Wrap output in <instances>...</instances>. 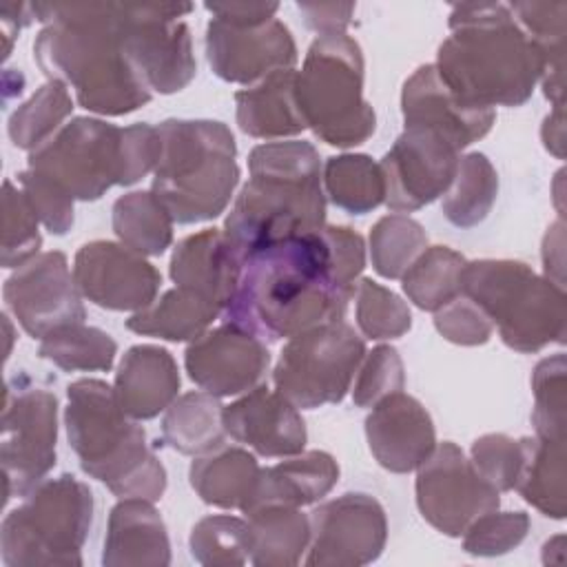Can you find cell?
Listing matches in <instances>:
<instances>
[{
	"label": "cell",
	"mask_w": 567,
	"mask_h": 567,
	"mask_svg": "<svg viewBox=\"0 0 567 567\" xmlns=\"http://www.w3.org/2000/svg\"><path fill=\"white\" fill-rule=\"evenodd\" d=\"M2 297L18 323L33 339L49 332L84 323L86 310L82 292L69 270L66 255L60 250L38 252L27 264L18 266L4 281Z\"/></svg>",
	"instance_id": "2e32d148"
},
{
	"label": "cell",
	"mask_w": 567,
	"mask_h": 567,
	"mask_svg": "<svg viewBox=\"0 0 567 567\" xmlns=\"http://www.w3.org/2000/svg\"><path fill=\"white\" fill-rule=\"evenodd\" d=\"M171 563V540L159 512L144 498H120L109 514L104 567H164Z\"/></svg>",
	"instance_id": "484cf974"
},
{
	"label": "cell",
	"mask_w": 567,
	"mask_h": 567,
	"mask_svg": "<svg viewBox=\"0 0 567 567\" xmlns=\"http://www.w3.org/2000/svg\"><path fill=\"white\" fill-rule=\"evenodd\" d=\"M416 507L421 516L445 536L463 532L483 514L498 509L501 492L481 478L463 450L452 443H439L416 467Z\"/></svg>",
	"instance_id": "5bb4252c"
},
{
	"label": "cell",
	"mask_w": 567,
	"mask_h": 567,
	"mask_svg": "<svg viewBox=\"0 0 567 567\" xmlns=\"http://www.w3.org/2000/svg\"><path fill=\"white\" fill-rule=\"evenodd\" d=\"M250 179L224 221L241 259L275 241L326 226V193L317 148L303 140L266 142L248 155Z\"/></svg>",
	"instance_id": "277c9868"
},
{
	"label": "cell",
	"mask_w": 567,
	"mask_h": 567,
	"mask_svg": "<svg viewBox=\"0 0 567 567\" xmlns=\"http://www.w3.org/2000/svg\"><path fill=\"white\" fill-rule=\"evenodd\" d=\"M401 113L405 128H430L456 151L467 148L489 133L496 120L492 109L463 104L443 82L434 64L419 66L403 84Z\"/></svg>",
	"instance_id": "44dd1931"
},
{
	"label": "cell",
	"mask_w": 567,
	"mask_h": 567,
	"mask_svg": "<svg viewBox=\"0 0 567 567\" xmlns=\"http://www.w3.org/2000/svg\"><path fill=\"white\" fill-rule=\"evenodd\" d=\"M365 439L377 463L394 474L414 472L436 447V430L421 401L394 392L372 405Z\"/></svg>",
	"instance_id": "603a6c76"
},
{
	"label": "cell",
	"mask_w": 567,
	"mask_h": 567,
	"mask_svg": "<svg viewBox=\"0 0 567 567\" xmlns=\"http://www.w3.org/2000/svg\"><path fill=\"white\" fill-rule=\"evenodd\" d=\"M0 463L4 501L27 496L55 465L58 399L53 392L27 383L7 385L2 408Z\"/></svg>",
	"instance_id": "4fadbf2b"
},
{
	"label": "cell",
	"mask_w": 567,
	"mask_h": 567,
	"mask_svg": "<svg viewBox=\"0 0 567 567\" xmlns=\"http://www.w3.org/2000/svg\"><path fill=\"white\" fill-rule=\"evenodd\" d=\"M434 328L456 346H483L494 332L492 319L463 292L434 312Z\"/></svg>",
	"instance_id": "f907efd6"
},
{
	"label": "cell",
	"mask_w": 567,
	"mask_h": 567,
	"mask_svg": "<svg viewBox=\"0 0 567 567\" xmlns=\"http://www.w3.org/2000/svg\"><path fill=\"white\" fill-rule=\"evenodd\" d=\"M379 166L385 179V206L394 213H412L450 188L458 151L430 128H405Z\"/></svg>",
	"instance_id": "e0dca14e"
},
{
	"label": "cell",
	"mask_w": 567,
	"mask_h": 567,
	"mask_svg": "<svg viewBox=\"0 0 567 567\" xmlns=\"http://www.w3.org/2000/svg\"><path fill=\"white\" fill-rule=\"evenodd\" d=\"M190 556L199 565L230 567L250 560L248 520L230 514H213L199 518L188 536Z\"/></svg>",
	"instance_id": "b9f144b4"
},
{
	"label": "cell",
	"mask_w": 567,
	"mask_h": 567,
	"mask_svg": "<svg viewBox=\"0 0 567 567\" xmlns=\"http://www.w3.org/2000/svg\"><path fill=\"white\" fill-rule=\"evenodd\" d=\"M529 516L525 512H498L492 509L478 516L465 532H463V549L470 556L494 558L516 549L527 532H529Z\"/></svg>",
	"instance_id": "bcb514c9"
},
{
	"label": "cell",
	"mask_w": 567,
	"mask_h": 567,
	"mask_svg": "<svg viewBox=\"0 0 567 567\" xmlns=\"http://www.w3.org/2000/svg\"><path fill=\"white\" fill-rule=\"evenodd\" d=\"M297 100L308 128L330 146L363 144L377 128L363 97V53L346 33L312 40L297 71Z\"/></svg>",
	"instance_id": "30bf717a"
},
{
	"label": "cell",
	"mask_w": 567,
	"mask_h": 567,
	"mask_svg": "<svg viewBox=\"0 0 567 567\" xmlns=\"http://www.w3.org/2000/svg\"><path fill=\"white\" fill-rule=\"evenodd\" d=\"M206 58L219 80L250 86L275 71L295 69L297 44L290 29L277 18L252 27L210 18Z\"/></svg>",
	"instance_id": "ffe728a7"
},
{
	"label": "cell",
	"mask_w": 567,
	"mask_h": 567,
	"mask_svg": "<svg viewBox=\"0 0 567 567\" xmlns=\"http://www.w3.org/2000/svg\"><path fill=\"white\" fill-rule=\"evenodd\" d=\"M73 279L84 299L117 312L144 310L162 286L159 270L144 255L109 239L89 241L75 252Z\"/></svg>",
	"instance_id": "ac0fdd59"
},
{
	"label": "cell",
	"mask_w": 567,
	"mask_h": 567,
	"mask_svg": "<svg viewBox=\"0 0 567 567\" xmlns=\"http://www.w3.org/2000/svg\"><path fill=\"white\" fill-rule=\"evenodd\" d=\"M540 137H543L545 148L551 155H556L558 159L565 157V113H563V106L551 109V113L543 120Z\"/></svg>",
	"instance_id": "11a10c76"
},
{
	"label": "cell",
	"mask_w": 567,
	"mask_h": 567,
	"mask_svg": "<svg viewBox=\"0 0 567 567\" xmlns=\"http://www.w3.org/2000/svg\"><path fill=\"white\" fill-rule=\"evenodd\" d=\"M467 259L447 246H427L401 277L408 299L427 312H436L463 290Z\"/></svg>",
	"instance_id": "74e56055"
},
{
	"label": "cell",
	"mask_w": 567,
	"mask_h": 567,
	"mask_svg": "<svg viewBox=\"0 0 567 567\" xmlns=\"http://www.w3.org/2000/svg\"><path fill=\"white\" fill-rule=\"evenodd\" d=\"M461 292L492 319L503 343L516 352L534 354L565 341V288L536 275L525 261H467Z\"/></svg>",
	"instance_id": "ba28073f"
},
{
	"label": "cell",
	"mask_w": 567,
	"mask_h": 567,
	"mask_svg": "<svg viewBox=\"0 0 567 567\" xmlns=\"http://www.w3.org/2000/svg\"><path fill=\"white\" fill-rule=\"evenodd\" d=\"M224 427L233 441L268 458L299 454L308 441L299 408L266 385H257L224 405Z\"/></svg>",
	"instance_id": "7402d4cb"
},
{
	"label": "cell",
	"mask_w": 567,
	"mask_h": 567,
	"mask_svg": "<svg viewBox=\"0 0 567 567\" xmlns=\"http://www.w3.org/2000/svg\"><path fill=\"white\" fill-rule=\"evenodd\" d=\"M219 315V306L175 286L144 310L133 312L126 319V328L144 337H159L166 341H193L204 334Z\"/></svg>",
	"instance_id": "836d02e7"
},
{
	"label": "cell",
	"mask_w": 567,
	"mask_h": 567,
	"mask_svg": "<svg viewBox=\"0 0 567 567\" xmlns=\"http://www.w3.org/2000/svg\"><path fill=\"white\" fill-rule=\"evenodd\" d=\"M565 372H567V363L563 352L540 359L532 372V394H534L532 423H534L536 436L540 439L565 441V423H567Z\"/></svg>",
	"instance_id": "7bdbcfd3"
},
{
	"label": "cell",
	"mask_w": 567,
	"mask_h": 567,
	"mask_svg": "<svg viewBox=\"0 0 567 567\" xmlns=\"http://www.w3.org/2000/svg\"><path fill=\"white\" fill-rule=\"evenodd\" d=\"M388 540L383 505L363 492L326 501L310 514L308 567H361L374 563Z\"/></svg>",
	"instance_id": "9a60e30c"
},
{
	"label": "cell",
	"mask_w": 567,
	"mask_h": 567,
	"mask_svg": "<svg viewBox=\"0 0 567 567\" xmlns=\"http://www.w3.org/2000/svg\"><path fill=\"white\" fill-rule=\"evenodd\" d=\"M447 24L450 35L441 42L434 66L463 104L494 111L532 97L543 64L509 4H454Z\"/></svg>",
	"instance_id": "3957f363"
},
{
	"label": "cell",
	"mask_w": 567,
	"mask_h": 567,
	"mask_svg": "<svg viewBox=\"0 0 567 567\" xmlns=\"http://www.w3.org/2000/svg\"><path fill=\"white\" fill-rule=\"evenodd\" d=\"M470 461L481 478L496 492H509L514 489L520 472L523 443L507 434H483L472 443Z\"/></svg>",
	"instance_id": "c3c4849f"
},
{
	"label": "cell",
	"mask_w": 567,
	"mask_h": 567,
	"mask_svg": "<svg viewBox=\"0 0 567 567\" xmlns=\"http://www.w3.org/2000/svg\"><path fill=\"white\" fill-rule=\"evenodd\" d=\"M514 20L534 42L543 73L540 84L545 97L554 109L565 106L563 71H565V33H567V2H514L509 4Z\"/></svg>",
	"instance_id": "d6a6232c"
},
{
	"label": "cell",
	"mask_w": 567,
	"mask_h": 567,
	"mask_svg": "<svg viewBox=\"0 0 567 567\" xmlns=\"http://www.w3.org/2000/svg\"><path fill=\"white\" fill-rule=\"evenodd\" d=\"M111 224L120 244L144 257L162 255L173 241V217L153 190H131L117 197Z\"/></svg>",
	"instance_id": "e575fe53"
},
{
	"label": "cell",
	"mask_w": 567,
	"mask_h": 567,
	"mask_svg": "<svg viewBox=\"0 0 567 567\" xmlns=\"http://www.w3.org/2000/svg\"><path fill=\"white\" fill-rule=\"evenodd\" d=\"M523 463L514 489L540 514L563 520L567 514L565 441L523 436Z\"/></svg>",
	"instance_id": "1f68e13d"
},
{
	"label": "cell",
	"mask_w": 567,
	"mask_h": 567,
	"mask_svg": "<svg viewBox=\"0 0 567 567\" xmlns=\"http://www.w3.org/2000/svg\"><path fill=\"white\" fill-rule=\"evenodd\" d=\"M241 255L221 228H206L177 241L171 255V279L221 308L233 299L241 272Z\"/></svg>",
	"instance_id": "cb8c5ba5"
},
{
	"label": "cell",
	"mask_w": 567,
	"mask_h": 567,
	"mask_svg": "<svg viewBox=\"0 0 567 567\" xmlns=\"http://www.w3.org/2000/svg\"><path fill=\"white\" fill-rule=\"evenodd\" d=\"M2 323H4V330H7V350H4V359H9L13 334H11V323H9V317H7V315H2Z\"/></svg>",
	"instance_id": "9f6ffc18"
},
{
	"label": "cell",
	"mask_w": 567,
	"mask_h": 567,
	"mask_svg": "<svg viewBox=\"0 0 567 567\" xmlns=\"http://www.w3.org/2000/svg\"><path fill=\"white\" fill-rule=\"evenodd\" d=\"M337 481L339 465L328 452L303 450L277 465L261 467L255 492L241 512L250 514L266 505H312L328 496Z\"/></svg>",
	"instance_id": "4316f807"
},
{
	"label": "cell",
	"mask_w": 567,
	"mask_h": 567,
	"mask_svg": "<svg viewBox=\"0 0 567 567\" xmlns=\"http://www.w3.org/2000/svg\"><path fill=\"white\" fill-rule=\"evenodd\" d=\"M188 2H122L124 53L151 93L171 95L190 84L197 71Z\"/></svg>",
	"instance_id": "7c38bea8"
},
{
	"label": "cell",
	"mask_w": 567,
	"mask_h": 567,
	"mask_svg": "<svg viewBox=\"0 0 567 567\" xmlns=\"http://www.w3.org/2000/svg\"><path fill=\"white\" fill-rule=\"evenodd\" d=\"M38 354L66 372H104L115 361L117 343L95 326L71 323L42 337Z\"/></svg>",
	"instance_id": "f35d334b"
},
{
	"label": "cell",
	"mask_w": 567,
	"mask_h": 567,
	"mask_svg": "<svg viewBox=\"0 0 567 567\" xmlns=\"http://www.w3.org/2000/svg\"><path fill=\"white\" fill-rule=\"evenodd\" d=\"M250 563L257 567L299 565L310 543V516L290 505H266L246 514Z\"/></svg>",
	"instance_id": "4dcf8cb0"
},
{
	"label": "cell",
	"mask_w": 567,
	"mask_h": 567,
	"mask_svg": "<svg viewBox=\"0 0 567 567\" xmlns=\"http://www.w3.org/2000/svg\"><path fill=\"white\" fill-rule=\"evenodd\" d=\"M184 365L190 381L204 392L217 399L237 396L261 385L270 352L266 341L226 321L186 346Z\"/></svg>",
	"instance_id": "d6986e66"
},
{
	"label": "cell",
	"mask_w": 567,
	"mask_h": 567,
	"mask_svg": "<svg viewBox=\"0 0 567 567\" xmlns=\"http://www.w3.org/2000/svg\"><path fill=\"white\" fill-rule=\"evenodd\" d=\"M18 184L24 190L27 199L31 202L40 224L53 233L64 235L73 226V197L64 193L58 184H53L49 177L27 168L18 173Z\"/></svg>",
	"instance_id": "681fc988"
},
{
	"label": "cell",
	"mask_w": 567,
	"mask_h": 567,
	"mask_svg": "<svg viewBox=\"0 0 567 567\" xmlns=\"http://www.w3.org/2000/svg\"><path fill=\"white\" fill-rule=\"evenodd\" d=\"M159 148L157 126L137 122L120 128L100 117H73L29 153L27 168L73 199L95 202L111 186H131L153 173Z\"/></svg>",
	"instance_id": "8992f818"
},
{
	"label": "cell",
	"mask_w": 567,
	"mask_h": 567,
	"mask_svg": "<svg viewBox=\"0 0 567 567\" xmlns=\"http://www.w3.org/2000/svg\"><path fill=\"white\" fill-rule=\"evenodd\" d=\"M64 425L84 474L117 498H162L166 470L148 447L144 427L120 405L113 385L102 379L69 383Z\"/></svg>",
	"instance_id": "5b68a950"
},
{
	"label": "cell",
	"mask_w": 567,
	"mask_h": 567,
	"mask_svg": "<svg viewBox=\"0 0 567 567\" xmlns=\"http://www.w3.org/2000/svg\"><path fill=\"white\" fill-rule=\"evenodd\" d=\"M224 405L217 396L195 390L179 394L162 419V443L186 456H202L224 445Z\"/></svg>",
	"instance_id": "f546056e"
},
{
	"label": "cell",
	"mask_w": 567,
	"mask_h": 567,
	"mask_svg": "<svg viewBox=\"0 0 567 567\" xmlns=\"http://www.w3.org/2000/svg\"><path fill=\"white\" fill-rule=\"evenodd\" d=\"M31 11L44 24L33 42L38 66L71 86L82 109L117 117L151 102L124 53L122 2H38Z\"/></svg>",
	"instance_id": "7a4b0ae2"
},
{
	"label": "cell",
	"mask_w": 567,
	"mask_h": 567,
	"mask_svg": "<svg viewBox=\"0 0 567 567\" xmlns=\"http://www.w3.org/2000/svg\"><path fill=\"white\" fill-rule=\"evenodd\" d=\"M363 357L365 341L350 323H319L286 341L272 370L275 390L301 410L339 403Z\"/></svg>",
	"instance_id": "8fae6325"
},
{
	"label": "cell",
	"mask_w": 567,
	"mask_h": 567,
	"mask_svg": "<svg viewBox=\"0 0 567 567\" xmlns=\"http://www.w3.org/2000/svg\"><path fill=\"white\" fill-rule=\"evenodd\" d=\"M239 128L259 140H284L308 128L297 100V71L281 69L235 93Z\"/></svg>",
	"instance_id": "83f0119b"
},
{
	"label": "cell",
	"mask_w": 567,
	"mask_h": 567,
	"mask_svg": "<svg viewBox=\"0 0 567 567\" xmlns=\"http://www.w3.org/2000/svg\"><path fill=\"white\" fill-rule=\"evenodd\" d=\"M299 13L308 29L319 35H337L346 33L357 4L352 2H299Z\"/></svg>",
	"instance_id": "816d5d0a"
},
{
	"label": "cell",
	"mask_w": 567,
	"mask_h": 567,
	"mask_svg": "<svg viewBox=\"0 0 567 567\" xmlns=\"http://www.w3.org/2000/svg\"><path fill=\"white\" fill-rule=\"evenodd\" d=\"M321 228L250 252L224 319L261 341L343 319L354 288L341 279Z\"/></svg>",
	"instance_id": "6da1fadb"
},
{
	"label": "cell",
	"mask_w": 567,
	"mask_h": 567,
	"mask_svg": "<svg viewBox=\"0 0 567 567\" xmlns=\"http://www.w3.org/2000/svg\"><path fill=\"white\" fill-rule=\"evenodd\" d=\"M354 315L363 337L374 341L399 339L412 328V315L408 303L372 279L357 281Z\"/></svg>",
	"instance_id": "ee69618b"
},
{
	"label": "cell",
	"mask_w": 567,
	"mask_h": 567,
	"mask_svg": "<svg viewBox=\"0 0 567 567\" xmlns=\"http://www.w3.org/2000/svg\"><path fill=\"white\" fill-rule=\"evenodd\" d=\"M563 264H565V224L563 219L554 221L543 239V266H545V277L551 279L556 286H565V275H563Z\"/></svg>",
	"instance_id": "db71d44e"
},
{
	"label": "cell",
	"mask_w": 567,
	"mask_h": 567,
	"mask_svg": "<svg viewBox=\"0 0 567 567\" xmlns=\"http://www.w3.org/2000/svg\"><path fill=\"white\" fill-rule=\"evenodd\" d=\"M113 390L120 405L131 419H155L177 399V363L173 354L162 346H131L117 365Z\"/></svg>",
	"instance_id": "d4e9b609"
},
{
	"label": "cell",
	"mask_w": 567,
	"mask_h": 567,
	"mask_svg": "<svg viewBox=\"0 0 567 567\" xmlns=\"http://www.w3.org/2000/svg\"><path fill=\"white\" fill-rule=\"evenodd\" d=\"M204 7L213 13V18L237 27L264 24L272 20L279 9L277 2H206Z\"/></svg>",
	"instance_id": "f5cc1de1"
},
{
	"label": "cell",
	"mask_w": 567,
	"mask_h": 567,
	"mask_svg": "<svg viewBox=\"0 0 567 567\" xmlns=\"http://www.w3.org/2000/svg\"><path fill=\"white\" fill-rule=\"evenodd\" d=\"M38 215L24 190L11 179L2 184V266L18 268L40 252L42 235L38 230Z\"/></svg>",
	"instance_id": "f6af8a7d"
},
{
	"label": "cell",
	"mask_w": 567,
	"mask_h": 567,
	"mask_svg": "<svg viewBox=\"0 0 567 567\" xmlns=\"http://www.w3.org/2000/svg\"><path fill=\"white\" fill-rule=\"evenodd\" d=\"M405 385V368L396 348L377 346L372 352H365L352 390V401L359 408H372L381 399L401 392Z\"/></svg>",
	"instance_id": "7dc6e473"
},
{
	"label": "cell",
	"mask_w": 567,
	"mask_h": 567,
	"mask_svg": "<svg viewBox=\"0 0 567 567\" xmlns=\"http://www.w3.org/2000/svg\"><path fill=\"white\" fill-rule=\"evenodd\" d=\"M321 182L330 202L350 215H365L385 202L383 171L363 153L328 157L321 168Z\"/></svg>",
	"instance_id": "d590c367"
},
{
	"label": "cell",
	"mask_w": 567,
	"mask_h": 567,
	"mask_svg": "<svg viewBox=\"0 0 567 567\" xmlns=\"http://www.w3.org/2000/svg\"><path fill=\"white\" fill-rule=\"evenodd\" d=\"M71 111L73 100L69 95V86L58 80H47L9 115L7 131L13 146L29 153L35 151L64 126L62 122L71 115Z\"/></svg>",
	"instance_id": "ab89813d"
},
{
	"label": "cell",
	"mask_w": 567,
	"mask_h": 567,
	"mask_svg": "<svg viewBox=\"0 0 567 567\" xmlns=\"http://www.w3.org/2000/svg\"><path fill=\"white\" fill-rule=\"evenodd\" d=\"M93 523V492L73 474L44 478L0 525L7 567H80Z\"/></svg>",
	"instance_id": "9c48e42d"
},
{
	"label": "cell",
	"mask_w": 567,
	"mask_h": 567,
	"mask_svg": "<svg viewBox=\"0 0 567 567\" xmlns=\"http://www.w3.org/2000/svg\"><path fill=\"white\" fill-rule=\"evenodd\" d=\"M257 458L244 447L221 445L195 456L188 467V481L195 494L221 509H244L259 478Z\"/></svg>",
	"instance_id": "f1b7e54d"
},
{
	"label": "cell",
	"mask_w": 567,
	"mask_h": 567,
	"mask_svg": "<svg viewBox=\"0 0 567 567\" xmlns=\"http://www.w3.org/2000/svg\"><path fill=\"white\" fill-rule=\"evenodd\" d=\"M159 159L151 190L173 221H210L226 210L239 184L233 131L217 120L159 122Z\"/></svg>",
	"instance_id": "52a82bcc"
},
{
	"label": "cell",
	"mask_w": 567,
	"mask_h": 567,
	"mask_svg": "<svg viewBox=\"0 0 567 567\" xmlns=\"http://www.w3.org/2000/svg\"><path fill=\"white\" fill-rule=\"evenodd\" d=\"M496 195L498 175L487 155L465 153L458 157L454 179L443 193L441 210L452 226L474 228L489 215Z\"/></svg>",
	"instance_id": "8d00e7d4"
},
{
	"label": "cell",
	"mask_w": 567,
	"mask_h": 567,
	"mask_svg": "<svg viewBox=\"0 0 567 567\" xmlns=\"http://www.w3.org/2000/svg\"><path fill=\"white\" fill-rule=\"evenodd\" d=\"M427 248L423 226L401 213L381 217L370 230V259L383 279H401L414 259Z\"/></svg>",
	"instance_id": "60d3db41"
}]
</instances>
